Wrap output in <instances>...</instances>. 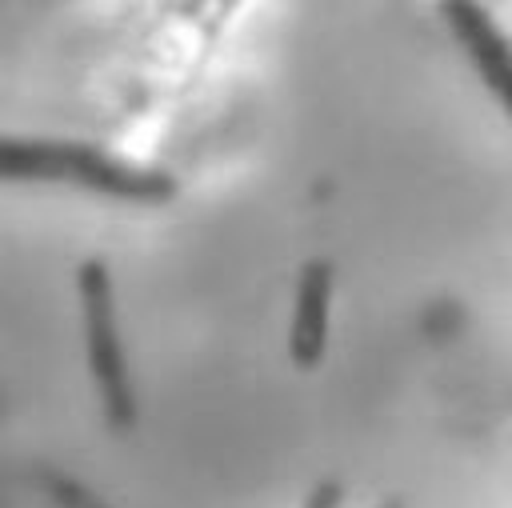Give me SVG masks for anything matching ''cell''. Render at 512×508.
<instances>
[{"label":"cell","mask_w":512,"mask_h":508,"mask_svg":"<svg viewBox=\"0 0 512 508\" xmlns=\"http://www.w3.org/2000/svg\"><path fill=\"white\" fill-rule=\"evenodd\" d=\"M48 492H52V496H56L64 508H108V504L92 500L88 492H80L72 480H60V476H56V480H48Z\"/></svg>","instance_id":"obj_5"},{"label":"cell","mask_w":512,"mask_h":508,"mask_svg":"<svg viewBox=\"0 0 512 508\" xmlns=\"http://www.w3.org/2000/svg\"><path fill=\"white\" fill-rule=\"evenodd\" d=\"M440 16L496 104L512 116V40L500 32L492 12L480 0H440Z\"/></svg>","instance_id":"obj_3"},{"label":"cell","mask_w":512,"mask_h":508,"mask_svg":"<svg viewBox=\"0 0 512 508\" xmlns=\"http://www.w3.org/2000/svg\"><path fill=\"white\" fill-rule=\"evenodd\" d=\"M0 176L4 180H36V184H76L96 196L128 200V204H168L176 196V180L160 168L128 164L96 144L80 140H16L0 144Z\"/></svg>","instance_id":"obj_1"},{"label":"cell","mask_w":512,"mask_h":508,"mask_svg":"<svg viewBox=\"0 0 512 508\" xmlns=\"http://www.w3.org/2000/svg\"><path fill=\"white\" fill-rule=\"evenodd\" d=\"M380 508H400V504H396V500H388V504H380Z\"/></svg>","instance_id":"obj_7"},{"label":"cell","mask_w":512,"mask_h":508,"mask_svg":"<svg viewBox=\"0 0 512 508\" xmlns=\"http://www.w3.org/2000/svg\"><path fill=\"white\" fill-rule=\"evenodd\" d=\"M328 308H332V264L308 260L296 280V304L288 324V360L304 372L320 368L328 348Z\"/></svg>","instance_id":"obj_4"},{"label":"cell","mask_w":512,"mask_h":508,"mask_svg":"<svg viewBox=\"0 0 512 508\" xmlns=\"http://www.w3.org/2000/svg\"><path fill=\"white\" fill-rule=\"evenodd\" d=\"M304 508H340V484L336 480H320L312 492H308V504Z\"/></svg>","instance_id":"obj_6"},{"label":"cell","mask_w":512,"mask_h":508,"mask_svg":"<svg viewBox=\"0 0 512 508\" xmlns=\"http://www.w3.org/2000/svg\"><path fill=\"white\" fill-rule=\"evenodd\" d=\"M76 292H80V316H84V352H88V376L100 400V412L112 432H128L136 424V392L116 328V300H112V272L100 256L80 260L76 268Z\"/></svg>","instance_id":"obj_2"}]
</instances>
